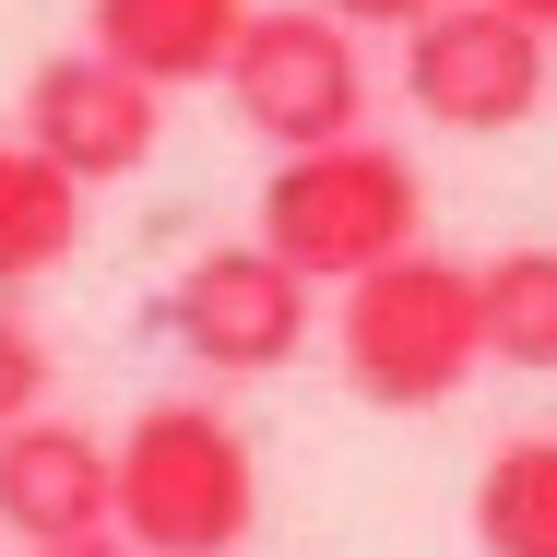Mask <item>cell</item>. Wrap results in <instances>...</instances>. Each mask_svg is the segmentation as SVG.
Masks as SVG:
<instances>
[{
	"label": "cell",
	"instance_id": "obj_12",
	"mask_svg": "<svg viewBox=\"0 0 557 557\" xmlns=\"http://www.w3.org/2000/svg\"><path fill=\"white\" fill-rule=\"evenodd\" d=\"M474 546L486 557H557V440H510L474 474Z\"/></svg>",
	"mask_w": 557,
	"mask_h": 557
},
{
	"label": "cell",
	"instance_id": "obj_16",
	"mask_svg": "<svg viewBox=\"0 0 557 557\" xmlns=\"http://www.w3.org/2000/svg\"><path fill=\"white\" fill-rule=\"evenodd\" d=\"M498 12H522L534 36H557V0H498Z\"/></svg>",
	"mask_w": 557,
	"mask_h": 557
},
{
	"label": "cell",
	"instance_id": "obj_7",
	"mask_svg": "<svg viewBox=\"0 0 557 557\" xmlns=\"http://www.w3.org/2000/svg\"><path fill=\"white\" fill-rule=\"evenodd\" d=\"M154 131H166V96H154V84H131V72H119V60H96V48L36 60L24 119H12V143H24L36 166H60L72 190H108V178H131V166L154 154Z\"/></svg>",
	"mask_w": 557,
	"mask_h": 557
},
{
	"label": "cell",
	"instance_id": "obj_1",
	"mask_svg": "<svg viewBox=\"0 0 557 557\" xmlns=\"http://www.w3.org/2000/svg\"><path fill=\"white\" fill-rule=\"evenodd\" d=\"M249 522H261V450L225 404L166 392L108 440V534L131 557H237Z\"/></svg>",
	"mask_w": 557,
	"mask_h": 557
},
{
	"label": "cell",
	"instance_id": "obj_8",
	"mask_svg": "<svg viewBox=\"0 0 557 557\" xmlns=\"http://www.w3.org/2000/svg\"><path fill=\"white\" fill-rule=\"evenodd\" d=\"M0 522L24 546H84L108 534V440L72 416H24L0 440Z\"/></svg>",
	"mask_w": 557,
	"mask_h": 557
},
{
	"label": "cell",
	"instance_id": "obj_4",
	"mask_svg": "<svg viewBox=\"0 0 557 557\" xmlns=\"http://www.w3.org/2000/svg\"><path fill=\"white\" fill-rule=\"evenodd\" d=\"M225 108L249 119L273 154H309V143H344L368 131V60L321 0H261L249 36L225 48Z\"/></svg>",
	"mask_w": 557,
	"mask_h": 557
},
{
	"label": "cell",
	"instance_id": "obj_9",
	"mask_svg": "<svg viewBox=\"0 0 557 557\" xmlns=\"http://www.w3.org/2000/svg\"><path fill=\"white\" fill-rule=\"evenodd\" d=\"M261 0H96L84 12V48L119 60L131 84L154 96H190V84H225V48L249 36Z\"/></svg>",
	"mask_w": 557,
	"mask_h": 557
},
{
	"label": "cell",
	"instance_id": "obj_11",
	"mask_svg": "<svg viewBox=\"0 0 557 557\" xmlns=\"http://www.w3.org/2000/svg\"><path fill=\"white\" fill-rule=\"evenodd\" d=\"M72 237H84V190L60 166H36L24 143H0V297L36 285V273H60Z\"/></svg>",
	"mask_w": 557,
	"mask_h": 557
},
{
	"label": "cell",
	"instance_id": "obj_15",
	"mask_svg": "<svg viewBox=\"0 0 557 557\" xmlns=\"http://www.w3.org/2000/svg\"><path fill=\"white\" fill-rule=\"evenodd\" d=\"M24 557H131L119 534H84V546H24Z\"/></svg>",
	"mask_w": 557,
	"mask_h": 557
},
{
	"label": "cell",
	"instance_id": "obj_5",
	"mask_svg": "<svg viewBox=\"0 0 557 557\" xmlns=\"http://www.w3.org/2000/svg\"><path fill=\"white\" fill-rule=\"evenodd\" d=\"M309 285L261 249V237H237V249H202L166 297H154V333H178L190 368H214V380H273V368H297L309 356Z\"/></svg>",
	"mask_w": 557,
	"mask_h": 557
},
{
	"label": "cell",
	"instance_id": "obj_13",
	"mask_svg": "<svg viewBox=\"0 0 557 557\" xmlns=\"http://www.w3.org/2000/svg\"><path fill=\"white\" fill-rule=\"evenodd\" d=\"M24 416H48V333L0 309V440H12Z\"/></svg>",
	"mask_w": 557,
	"mask_h": 557
},
{
	"label": "cell",
	"instance_id": "obj_2",
	"mask_svg": "<svg viewBox=\"0 0 557 557\" xmlns=\"http://www.w3.org/2000/svg\"><path fill=\"white\" fill-rule=\"evenodd\" d=\"M416 225H428L416 154H404V143H368V131L309 143V154H273V178H261V249H273L309 297H321V285H368L380 261L428 249Z\"/></svg>",
	"mask_w": 557,
	"mask_h": 557
},
{
	"label": "cell",
	"instance_id": "obj_3",
	"mask_svg": "<svg viewBox=\"0 0 557 557\" xmlns=\"http://www.w3.org/2000/svg\"><path fill=\"white\" fill-rule=\"evenodd\" d=\"M333 344H344V380H356L368 404H392V416L450 404V392L486 368V333H474V261H440V249L380 261L368 285H344Z\"/></svg>",
	"mask_w": 557,
	"mask_h": 557
},
{
	"label": "cell",
	"instance_id": "obj_10",
	"mask_svg": "<svg viewBox=\"0 0 557 557\" xmlns=\"http://www.w3.org/2000/svg\"><path fill=\"white\" fill-rule=\"evenodd\" d=\"M474 333H486V368H557V237L474 261Z\"/></svg>",
	"mask_w": 557,
	"mask_h": 557
},
{
	"label": "cell",
	"instance_id": "obj_6",
	"mask_svg": "<svg viewBox=\"0 0 557 557\" xmlns=\"http://www.w3.org/2000/svg\"><path fill=\"white\" fill-rule=\"evenodd\" d=\"M546 84H557L546 36L522 12H498V0H450L404 36V96L440 131H522L546 108Z\"/></svg>",
	"mask_w": 557,
	"mask_h": 557
},
{
	"label": "cell",
	"instance_id": "obj_14",
	"mask_svg": "<svg viewBox=\"0 0 557 557\" xmlns=\"http://www.w3.org/2000/svg\"><path fill=\"white\" fill-rule=\"evenodd\" d=\"M321 12H333L344 36H356V24H404V36H416V24H428V12H450V0H321Z\"/></svg>",
	"mask_w": 557,
	"mask_h": 557
}]
</instances>
